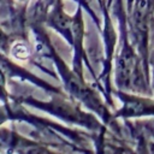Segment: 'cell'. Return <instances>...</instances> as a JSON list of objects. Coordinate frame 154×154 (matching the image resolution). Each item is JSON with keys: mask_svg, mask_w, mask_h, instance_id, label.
Returning <instances> with one entry per match:
<instances>
[{"mask_svg": "<svg viewBox=\"0 0 154 154\" xmlns=\"http://www.w3.org/2000/svg\"><path fill=\"white\" fill-rule=\"evenodd\" d=\"M12 54H13V57L17 58V59L25 60V59L29 57L30 52H29V48H28V46H26L25 43H23V42H17V43H14V45L12 46Z\"/></svg>", "mask_w": 154, "mask_h": 154, "instance_id": "cell-2", "label": "cell"}, {"mask_svg": "<svg viewBox=\"0 0 154 154\" xmlns=\"http://www.w3.org/2000/svg\"><path fill=\"white\" fill-rule=\"evenodd\" d=\"M4 40V36H2V32H1V30H0V42Z\"/></svg>", "mask_w": 154, "mask_h": 154, "instance_id": "cell-4", "label": "cell"}, {"mask_svg": "<svg viewBox=\"0 0 154 154\" xmlns=\"http://www.w3.org/2000/svg\"><path fill=\"white\" fill-rule=\"evenodd\" d=\"M147 16V0H137L135 10V20L138 26H142Z\"/></svg>", "mask_w": 154, "mask_h": 154, "instance_id": "cell-1", "label": "cell"}, {"mask_svg": "<svg viewBox=\"0 0 154 154\" xmlns=\"http://www.w3.org/2000/svg\"><path fill=\"white\" fill-rule=\"evenodd\" d=\"M52 20H53L54 25L60 29H67L70 25V18L66 14H64L63 12H55L52 17Z\"/></svg>", "mask_w": 154, "mask_h": 154, "instance_id": "cell-3", "label": "cell"}]
</instances>
